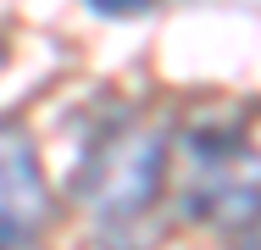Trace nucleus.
I'll return each instance as SVG.
<instances>
[{
	"instance_id": "obj_4",
	"label": "nucleus",
	"mask_w": 261,
	"mask_h": 250,
	"mask_svg": "<svg viewBox=\"0 0 261 250\" xmlns=\"http://www.w3.org/2000/svg\"><path fill=\"white\" fill-rule=\"evenodd\" d=\"M100 17H134V11H150L156 0H89Z\"/></svg>"
},
{
	"instance_id": "obj_2",
	"label": "nucleus",
	"mask_w": 261,
	"mask_h": 250,
	"mask_svg": "<svg viewBox=\"0 0 261 250\" xmlns=\"http://www.w3.org/2000/svg\"><path fill=\"white\" fill-rule=\"evenodd\" d=\"M161 172H167V128L156 122H122V128H111L106 145H95L89 178H84V206L106 239H122L134 222L150 217Z\"/></svg>"
},
{
	"instance_id": "obj_1",
	"label": "nucleus",
	"mask_w": 261,
	"mask_h": 250,
	"mask_svg": "<svg viewBox=\"0 0 261 250\" xmlns=\"http://www.w3.org/2000/svg\"><path fill=\"white\" fill-rule=\"evenodd\" d=\"M178 200L189 217L245 228L261 211V122L206 117L178 139Z\"/></svg>"
},
{
	"instance_id": "obj_5",
	"label": "nucleus",
	"mask_w": 261,
	"mask_h": 250,
	"mask_svg": "<svg viewBox=\"0 0 261 250\" xmlns=\"http://www.w3.org/2000/svg\"><path fill=\"white\" fill-rule=\"evenodd\" d=\"M239 250H261V211L245 222V228H239Z\"/></svg>"
},
{
	"instance_id": "obj_3",
	"label": "nucleus",
	"mask_w": 261,
	"mask_h": 250,
	"mask_svg": "<svg viewBox=\"0 0 261 250\" xmlns=\"http://www.w3.org/2000/svg\"><path fill=\"white\" fill-rule=\"evenodd\" d=\"M50 222V189L34 139L17 122H0V250H34Z\"/></svg>"
}]
</instances>
